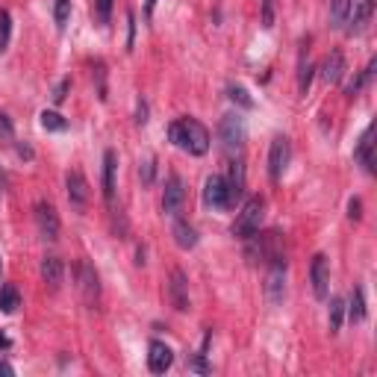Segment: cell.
Here are the masks:
<instances>
[{
    "label": "cell",
    "instance_id": "6da1fadb",
    "mask_svg": "<svg viewBox=\"0 0 377 377\" xmlns=\"http://www.w3.org/2000/svg\"><path fill=\"white\" fill-rule=\"evenodd\" d=\"M168 138L180 147V151L192 154V156H204L210 151V130L195 121V118H180V121H174L168 127Z\"/></svg>",
    "mask_w": 377,
    "mask_h": 377
},
{
    "label": "cell",
    "instance_id": "7a4b0ae2",
    "mask_svg": "<svg viewBox=\"0 0 377 377\" xmlns=\"http://www.w3.org/2000/svg\"><path fill=\"white\" fill-rule=\"evenodd\" d=\"M245 256L251 263H271L274 256H280V233H260L256 230L254 236L245 239Z\"/></svg>",
    "mask_w": 377,
    "mask_h": 377
},
{
    "label": "cell",
    "instance_id": "3957f363",
    "mask_svg": "<svg viewBox=\"0 0 377 377\" xmlns=\"http://www.w3.org/2000/svg\"><path fill=\"white\" fill-rule=\"evenodd\" d=\"M263 210H265L263 197H251V201L242 206V212H239V218H236V224H233V236H236V239H247V236H254L256 230H260Z\"/></svg>",
    "mask_w": 377,
    "mask_h": 377
},
{
    "label": "cell",
    "instance_id": "277c9868",
    "mask_svg": "<svg viewBox=\"0 0 377 377\" xmlns=\"http://www.w3.org/2000/svg\"><path fill=\"white\" fill-rule=\"evenodd\" d=\"M265 297H269V304L277 306L283 304L286 297V256H274L269 263V274H265Z\"/></svg>",
    "mask_w": 377,
    "mask_h": 377
},
{
    "label": "cell",
    "instance_id": "5b68a950",
    "mask_svg": "<svg viewBox=\"0 0 377 377\" xmlns=\"http://www.w3.org/2000/svg\"><path fill=\"white\" fill-rule=\"evenodd\" d=\"M77 289H80L86 306L95 310L97 297H101V280H97V271L92 269V263H86V260L77 265Z\"/></svg>",
    "mask_w": 377,
    "mask_h": 377
},
{
    "label": "cell",
    "instance_id": "8992f818",
    "mask_svg": "<svg viewBox=\"0 0 377 377\" xmlns=\"http://www.w3.org/2000/svg\"><path fill=\"white\" fill-rule=\"evenodd\" d=\"M289 160H292V142L286 136H277L274 142H271V151H269V174H271L274 183L286 174V165H289Z\"/></svg>",
    "mask_w": 377,
    "mask_h": 377
},
{
    "label": "cell",
    "instance_id": "52a82bcc",
    "mask_svg": "<svg viewBox=\"0 0 377 377\" xmlns=\"http://www.w3.org/2000/svg\"><path fill=\"white\" fill-rule=\"evenodd\" d=\"M310 280H313V295L324 301L330 295V263H327L324 254H315L313 256V265H310Z\"/></svg>",
    "mask_w": 377,
    "mask_h": 377
},
{
    "label": "cell",
    "instance_id": "ba28073f",
    "mask_svg": "<svg viewBox=\"0 0 377 377\" xmlns=\"http://www.w3.org/2000/svg\"><path fill=\"white\" fill-rule=\"evenodd\" d=\"M36 227H38V233H42V239H47V242L59 239V215L47 201L36 204Z\"/></svg>",
    "mask_w": 377,
    "mask_h": 377
},
{
    "label": "cell",
    "instance_id": "9c48e42d",
    "mask_svg": "<svg viewBox=\"0 0 377 377\" xmlns=\"http://www.w3.org/2000/svg\"><path fill=\"white\" fill-rule=\"evenodd\" d=\"M183 204H186V186L183 180L177 174H171L165 180V192H162V210L165 215H177L183 210Z\"/></svg>",
    "mask_w": 377,
    "mask_h": 377
},
{
    "label": "cell",
    "instance_id": "30bf717a",
    "mask_svg": "<svg viewBox=\"0 0 377 377\" xmlns=\"http://www.w3.org/2000/svg\"><path fill=\"white\" fill-rule=\"evenodd\" d=\"M204 204L210 206V210H230V206H227V180H224L221 174L206 177V183H204Z\"/></svg>",
    "mask_w": 377,
    "mask_h": 377
},
{
    "label": "cell",
    "instance_id": "8fae6325",
    "mask_svg": "<svg viewBox=\"0 0 377 377\" xmlns=\"http://www.w3.org/2000/svg\"><path fill=\"white\" fill-rule=\"evenodd\" d=\"M218 133H221V142L227 147H242L245 142V121L239 112H230L221 118V124H218Z\"/></svg>",
    "mask_w": 377,
    "mask_h": 377
},
{
    "label": "cell",
    "instance_id": "7c38bea8",
    "mask_svg": "<svg viewBox=\"0 0 377 377\" xmlns=\"http://www.w3.org/2000/svg\"><path fill=\"white\" fill-rule=\"evenodd\" d=\"M171 365H174V351L168 348L165 342L154 339L151 345H147V369H151L154 374H165Z\"/></svg>",
    "mask_w": 377,
    "mask_h": 377
},
{
    "label": "cell",
    "instance_id": "4fadbf2b",
    "mask_svg": "<svg viewBox=\"0 0 377 377\" xmlns=\"http://www.w3.org/2000/svg\"><path fill=\"white\" fill-rule=\"evenodd\" d=\"M65 186H68V201H71V206L74 210H86V204H88V180L80 174V171H68V177H65Z\"/></svg>",
    "mask_w": 377,
    "mask_h": 377
},
{
    "label": "cell",
    "instance_id": "5bb4252c",
    "mask_svg": "<svg viewBox=\"0 0 377 377\" xmlns=\"http://www.w3.org/2000/svg\"><path fill=\"white\" fill-rule=\"evenodd\" d=\"M168 297H171V304H174L177 313H186L188 310V283H186V274L180 269L171 271V280H168Z\"/></svg>",
    "mask_w": 377,
    "mask_h": 377
},
{
    "label": "cell",
    "instance_id": "9a60e30c",
    "mask_svg": "<svg viewBox=\"0 0 377 377\" xmlns=\"http://www.w3.org/2000/svg\"><path fill=\"white\" fill-rule=\"evenodd\" d=\"M227 180V206H233L242 201L245 195V165L242 162H230V177H224Z\"/></svg>",
    "mask_w": 377,
    "mask_h": 377
},
{
    "label": "cell",
    "instance_id": "2e32d148",
    "mask_svg": "<svg viewBox=\"0 0 377 377\" xmlns=\"http://www.w3.org/2000/svg\"><path fill=\"white\" fill-rule=\"evenodd\" d=\"M372 15H374V0H363L360 6H354L351 12V21H348V36H363L372 24Z\"/></svg>",
    "mask_w": 377,
    "mask_h": 377
},
{
    "label": "cell",
    "instance_id": "e0dca14e",
    "mask_svg": "<svg viewBox=\"0 0 377 377\" xmlns=\"http://www.w3.org/2000/svg\"><path fill=\"white\" fill-rule=\"evenodd\" d=\"M345 77V56L339 51H333V53H327L324 56V62H321V80L327 86H336Z\"/></svg>",
    "mask_w": 377,
    "mask_h": 377
},
{
    "label": "cell",
    "instance_id": "ac0fdd59",
    "mask_svg": "<svg viewBox=\"0 0 377 377\" xmlns=\"http://www.w3.org/2000/svg\"><path fill=\"white\" fill-rule=\"evenodd\" d=\"M354 156H356V162H360L365 171L374 174V124L363 133V138H360V145H356Z\"/></svg>",
    "mask_w": 377,
    "mask_h": 377
},
{
    "label": "cell",
    "instance_id": "d6986e66",
    "mask_svg": "<svg viewBox=\"0 0 377 377\" xmlns=\"http://www.w3.org/2000/svg\"><path fill=\"white\" fill-rule=\"evenodd\" d=\"M62 277H65L62 260H59V256H45V260H42V280H45L47 289L56 292L59 286H62Z\"/></svg>",
    "mask_w": 377,
    "mask_h": 377
},
{
    "label": "cell",
    "instance_id": "ffe728a7",
    "mask_svg": "<svg viewBox=\"0 0 377 377\" xmlns=\"http://www.w3.org/2000/svg\"><path fill=\"white\" fill-rule=\"evenodd\" d=\"M115 171H118V154L106 151L104 154V197L106 204H115Z\"/></svg>",
    "mask_w": 377,
    "mask_h": 377
},
{
    "label": "cell",
    "instance_id": "44dd1931",
    "mask_svg": "<svg viewBox=\"0 0 377 377\" xmlns=\"http://www.w3.org/2000/svg\"><path fill=\"white\" fill-rule=\"evenodd\" d=\"M354 12V0H330V27L345 29Z\"/></svg>",
    "mask_w": 377,
    "mask_h": 377
},
{
    "label": "cell",
    "instance_id": "7402d4cb",
    "mask_svg": "<svg viewBox=\"0 0 377 377\" xmlns=\"http://www.w3.org/2000/svg\"><path fill=\"white\" fill-rule=\"evenodd\" d=\"M174 242L183 247V251H192V247L197 245V233H195V227L188 224V221H177L174 224Z\"/></svg>",
    "mask_w": 377,
    "mask_h": 377
},
{
    "label": "cell",
    "instance_id": "603a6c76",
    "mask_svg": "<svg viewBox=\"0 0 377 377\" xmlns=\"http://www.w3.org/2000/svg\"><path fill=\"white\" fill-rule=\"evenodd\" d=\"M18 306H21V295H18V289L12 283H6L3 289H0V310H3L6 315H12Z\"/></svg>",
    "mask_w": 377,
    "mask_h": 377
},
{
    "label": "cell",
    "instance_id": "cb8c5ba5",
    "mask_svg": "<svg viewBox=\"0 0 377 377\" xmlns=\"http://www.w3.org/2000/svg\"><path fill=\"white\" fill-rule=\"evenodd\" d=\"M342 319H345V301L342 297H330V313H327V327H330V333H339Z\"/></svg>",
    "mask_w": 377,
    "mask_h": 377
},
{
    "label": "cell",
    "instance_id": "d4e9b609",
    "mask_svg": "<svg viewBox=\"0 0 377 377\" xmlns=\"http://www.w3.org/2000/svg\"><path fill=\"white\" fill-rule=\"evenodd\" d=\"M38 118H42V127H45L47 133H62V130H68V121H65V118L59 115V112H53V109H45V112L38 115Z\"/></svg>",
    "mask_w": 377,
    "mask_h": 377
},
{
    "label": "cell",
    "instance_id": "484cf974",
    "mask_svg": "<svg viewBox=\"0 0 377 377\" xmlns=\"http://www.w3.org/2000/svg\"><path fill=\"white\" fill-rule=\"evenodd\" d=\"M348 319H351L354 324L365 319V295H363L360 286H356L354 295H351V304H348Z\"/></svg>",
    "mask_w": 377,
    "mask_h": 377
},
{
    "label": "cell",
    "instance_id": "4316f807",
    "mask_svg": "<svg viewBox=\"0 0 377 377\" xmlns=\"http://www.w3.org/2000/svg\"><path fill=\"white\" fill-rule=\"evenodd\" d=\"M53 21H56V29L68 27V21H71V0H56L53 3Z\"/></svg>",
    "mask_w": 377,
    "mask_h": 377
},
{
    "label": "cell",
    "instance_id": "83f0119b",
    "mask_svg": "<svg viewBox=\"0 0 377 377\" xmlns=\"http://www.w3.org/2000/svg\"><path fill=\"white\" fill-rule=\"evenodd\" d=\"M227 95H230V101L239 104L242 109H254V97L247 95L245 86H230V88H227Z\"/></svg>",
    "mask_w": 377,
    "mask_h": 377
},
{
    "label": "cell",
    "instance_id": "f1b7e54d",
    "mask_svg": "<svg viewBox=\"0 0 377 377\" xmlns=\"http://www.w3.org/2000/svg\"><path fill=\"white\" fill-rule=\"evenodd\" d=\"M310 83H313V65H310V59H301V71H297V88H301V95L310 92Z\"/></svg>",
    "mask_w": 377,
    "mask_h": 377
},
{
    "label": "cell",
    "instance_id": "f546056e",
    "mask_svg": "<svg viewBox=\"0 0 377 377\" xmlns=\"http://www.w3.org/2000/svg\"><path fill=\"white\" fill-rule=\"evenodd\" d=\"M274 15H277V0H263V15H260L263 29L274 27Z\"/></svg>",
    "mask_w": 377,
    "mask_h": 377
},
{
    "label": "cell",
    "instance_id": "4dcf8cb0",
    "mask_svg": "<svg viewBox=\"0 0 377 377\" xmlns=\"http://www.w3.org/2000/svg\"><path fill=\"white\" fill-rule=\"evenodd\" d=\"M95 18L97 24H109V15H112V0H95Z\"/></svg>",
    "mask_w": 377,
    "mask_h": 377
},
{
    "label": "cell",
    "instance_id": "1f68e13d",
    "mask_svg": "<svg viewBox=\"0 0 377 377\" xmlns=\"http://www.w3.org/2000/svg\"><path fill=\"white\" fill-rule=\"evenodd\" d=\"M0 142H3V145H12L15 142L12 121H9V115H3V112H0Z\"/></svg>",
    "mask_w": 377,
    "mask_h": 377
},
{
    "label": "cell",
    "instance_id": "d6a6232c",
    "mask_svg": "<svg viewBox=\"0 0 377 377\" xmlns=\"http://www.w3.org/2000/svg\"><path fill=\"white\" fill-rule=\"evenodd\" d=\"M6 42H9V12L0 9V51L6 47Z\"/></svg>",
    "mask_w": 377,
    "mask_h": 377
},
{
    "label": "cell",
    "instance_id": "836d02e7",
    "mask_svg": "<svg viewBox=\"0 0 377 377\" xmlns=\"http://www.w3.org/2000/svg\"><path fill=\"white\" fill-rule=\"evenodd\" d=\"M68 88H71V77H65V80H59V86L53 88V104H62V101H65Z\"/></svg>",
    "mask_w": 377,
    "mask_h": 377
},
{
    "label": "cell",
    "instance_id": "e575fe53",
    "mask_svg": "<svg viewBox=\"0 0 377 377\" xmlns=\"http://www.w3.org/2000/svg\"><path fill=\"white\" fill-rule=\"evenodd\" d=\"M138 174H142V180H145V183H154V156H147V160L142 162Z\"/></svg>",
    "mask_w": 377,
    "mask_h": 377
},
{
    "label": "cell",
    "instance_id": "d590c367",
    "mask_svg": "<svg viewBox=\"0 0 377 377\" xmlns=\"http://www.w3.org/2000/svg\"><path fill=\"white\" fill-rule=\"evenodd\" d=\"M147 121V106L145 101H138V109H136V124H145Z\"/></svg>",
    "mask_w": 377,
    "mask_h": 377
},
{
    "label": "cell",
    "instance_id": "8d00e7d4",
    "mask_svg": "<svg viewBox=\"0 0 377 377\" xmlns=\"http://www.w3.org/2000/svg\"><path fill=\"white\" fill-rule=\"evenodd\" d=\"M188 369H195V372H201V374H204V372H210V369H206V363L201 360V356H197V360H192V363H188Z\"/></svg>",
    "mask_w": 377,
    "mask_h": 377
},
{
    "label": "cell",
    "instance_id": "74e56055",
    "mask_svg": "<svg viewBox=\"0 0 377 377\" xmlns=\"http://www.w3.org/2000/svg\"><path fill=\"white\" fill-rule=\"evenodd\" d=\"M18 156H21V160H33V147H27V145H18Z\"/></svg>",
    "mask_w": 377,
    "mask_h": 377
},
{
    "label": "cell",
    "instance_id": "f35d334b",
    "mask_svg": "<svg viewBox=\"0 0 377 377\" xmlns=\"http://www.w3.org/2000/svg\"><path fill=\"white\" fill-rule=\"evenodd\" d=\"M360 206H363L360 201H351V204H348V210H351L348 215H351V218H360Z\"/></svg>",
    "mask_w": 377,
    "mask_h": 377
},
{
    "label": "cell",
    "instance_id": "ab89813d",
    "mask_svg": "<svg viewBox=\"0 0 377 377\" xmlns=\"http://www.w3.org/2000/svg\"><path fill=\"white\" fill-rule=\"evenodd\" d=\"M0 374L12 377V374H15V369H12V365H9V363H3V360H0Z\"/></svg>",
    "mask_w": 377,
    "mask_h": 377
},
{
    "label": "cell",
    "instance_id": "60d3db41",
    "mask_svg": "<svg viewBox=\"0 0 377 377\" xmlns=\"http://www.w3.org/2000/svg\"><path fill=\"white\" fill-rule=\"evenodd\" d=\"M154 6H156V0H147L145 3V18H154Z\"/></svg>",
    "mask_w": 377,
    "mask_h": 377
},
{
    "label": "cell",
    "instance_id": "b9f144b4",
    "mask_svg": "<svg viewBox=\"0 0 377 377\" xmlns=\"http://www.w3.org/2000/svg\"><path fill=\"white\" fill-rule=\"evenodd\" d=\"M6 345H9V339L6 336H0V348H6Z\"/></svg>",
    "mask_w": 377,
    "mask_h": 377
}]
</instances>
